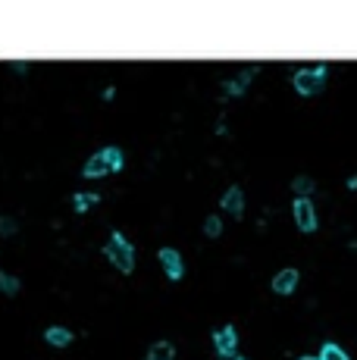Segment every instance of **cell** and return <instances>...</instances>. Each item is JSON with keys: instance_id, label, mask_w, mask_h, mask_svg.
I'll return each instance as SVG.
<instances>
[{"instance_id": "obj_1", "label": "cell", "mask_w": 357, "mask_h": 360, "mask_svg": "<svg viewBox=\"0 0 357 360\" xmlns=\"http://www.w3.org/2000/svg\"><path fill=\"white\" fill-rule=\"evenodd\" d=\"M122 169V151L119 147H104L97 151L88 163H85V179H97V176H107V172H119Z\"/></svg>"}, {"instance_id": "obj_2", "label": "cell", "mask_w": 357, "mask_h": 360, "mask_svg": "<svg viewBox=\"0 0 357 360\" xmlns=\"http://www.w3.org/2000/svg\"><path fill=\"white\" fill-rule=\"evenodd\" d=\"M104 254L110 257V263L116 266L119 272H132V270H135V248H132V244H129L122 235H119V232H113V235H110V242H107Z\"/></svg>"}, {"instance_id": "obj_3", "label": "cell", "mask_w": 357, "mask_h": 360, "mask_svg": "<svg viewBox=\"0 0 357 360\" xmlns=\"http://www.w3.org/2000/svg\"><path fill=\"white\" fill-rule=\"evenodd\" d=\"M323 85H326V66H313V69H301V73L295 75V91L298 94H317V91H323Z\"/></svg>"}, {"instance_id": "obj_4", "label": "cell", "mask_w": 357, "mask_h": 360, "mask_svg": "<svg viewBox=\"0 0 357 360\" xmlns=\"http://www.w3.org/2000/svg\"><path fill=\"white\" fill-rule=\"evenodd\" d=\"M295 222L301 232H313L317 229V214H313V201L298 198L295 201Z\"/></svg>"}, {"instance_id": "obj_5", "label": "cell", "mask_w": 357, "mask_h": 360, "mask_svg": "<svg viewBox=\"0 0 357 360\" xmlns=\"http://www.w3.org/2000/svg\"><path fill=\"white\" fill-rule=\"evenodd\" d=\"M160 263H163V270H166V276H170L172 282H178L182 279V254H178L176 248H160Z\"/></svg>"}, {"instance_id": "obj_6", "label": "cell", "mask_w": 357, "mask_h": 360, "mask_svg": "<svg viewBox=\"0 0 357 360\" xmlns=\"http://www.w3.org/2000/svg\"><path fill=\"white\" fill-rule=\"evenodd\" d=\"M213 345H216V351L223 354V357H232V354H235V345H238L235 329H232V326H223V329L213 335Z\"/></svg>"}, {"instance_id": "obj_7", "label": "cell", "mask_w": 357, "mask_h": 360, "mask_svg": "<svg viewBox=\"0 0 357 360\" xmlns=\"http://www.w3.org/2000/svg\"><path fill=\"white\" fill-rule=\"evenodd\" d=\"M223 210L232 216H241L245 214V194H241V188L238 185H232L229 192L223 194Z\"/></svg>"}, {"instance_id": "obj_8", "label": "cell", "mask_w": 357, "mask_h": 360, "mask_svg": "<svg viewBox=\"0 0 357 360\" xmlns=\"http://www.w3.org/2000/svg\"><path fill=\"white\" fill-rule=\"evenodd\" d=\"M295 285H298V270H279L276 272V279H273V292L276 294L295 292Z\"/></svg>"}, {"instance_id": "obj_9", "label": "cell", "mask_w": 357, "mask_h": 360, "mask_svg": "<svg viewBox=\"0 0 357 360\" xmlns=\"http://www.w3.org/2000/svg\"><path fill=\"white\" fill-rule=\"evenodd\" d=\"M44 338H47V345H53V348H66L69 342H72V332L63 329V326H51V329L44 332Z\"/></svg>"}, {"instance_id": "obj_10", "label": "cell", "mask_w": 357, "mask_h": 360, "mask_svg": "<svg viewBox=\"0 0 357 360\" xmlns=\"http://www.w3.org/2000/svg\"><path fill=\"white\" fill-rule=\"evenodd\" d=\"M172 345L170 342H157V345H150V351H148V360H172Z\"/></svg>"}, {"instance_id": "obj_11", "label": "cell", "mask_w": 357, "mask_h": 360, "mask_svg": "<svg viewBox=\"0 0 357 360\" xmlns=\"http://www.w3.org/2000/svg\"><path fill=\"white\" fill-rule=\"evenodd\" d=\"M254 73H257V69H248V73H241L235 81H226V91H229V94H241V91L248 88V81H251Z\"/></svg>"}, {"instance_id": "obj_12", "label": "cell", "mask_w": 357, "mask_h": 360, "mask_svg": "<svg viewBox=\"0 0 357 360\" xmlns=\"http://www.w3.org/2000/svg\"><path fill=\"white\" fill-rule=\"evenodd\" d=\"M317 360H351V357H348V354H345L339 345L326 342V345H323V351H320V357H317Z\"/></svg>"}, {"instance_id": "obj_13", "label": "cell", "mask_w": 357, "mask_h": 360, "mask_svg": "<svg viewBox=\"0 0 357 360\" xmlns=\"http://www.w3.org/2000/svg\"><path fill=\"white\" fill-rule=\"evenodd\" d=\"M72 201H75V210H79V214H85L91 204H97V201H101V194H75Z\"/></svg>"}, {"instance_id": "obj_14", "label": "cell", "mask_w": 357, "mask_h": 360, "mask_svg": "<svg viewBox=\"0 0 357 360\" xmlns=\"http://www.w3.org/2000/svg\"><path fill=\"white\" fill-rule=\"evenodd\" d=\"M220 232H223V222L216 220V216H207V220H204V235L216 238V235H220Z\"/></svg>"}, {"instance_id": "obj_15", "label": "cell", "mask_w": 357, "mask_h": 360, "mask_svg": "<svg viewBox=\"0 0 357 360\" xmlns=\"http://www.w3.org/2000/svg\"><path fill=\"white\" fill-rule=\"evenodd\" d=\"M291 188H295V194H301V198H304L307 192H313V179H307V176H298Z\"/></svg>"}, {"instance_id": "obj_16", "label": "cell", "mask_w": 357, "mask_h": 360, "mask_svg": "<svg viewBox=\"0 0 357 360\" xmlns=\"http://www.w3.org/2000/svg\"><path fill=\"white\" fill-rule=\"evenodd\" d=\"M0 288L7 294H16L19 292V279H16V276H0Z\"/></svg>"}, {"instance_id": "obj_17", "label": "cell", "mask_w": 357, "mask_h": 360, "mask_svg": "<svg viewBox=\"0 0 357 360\" xmlns=\"http://www.w3.org/2000/svg\"><path fill=\"white\" fill-rule=\"evenodd\" d=\"M16 232V222L10 216H0V235H13Z\"/></svg>"}, {"instance_id": "obj_18", "label": "cell", "mask_w": 357, "mask_h": 360, "mask_svg": "<svg viewBox=\"0 0 357 360\" xmlns=\"http://www.w3.org/2000/svg\"><path fill=\"white\" fill-rule=\"evenodd\" d=\"M298 360H317V357H298Z\"/></svg>"}, {"instance_id": "obj_19", "label": "cell", "mask_w": 357, "mask_h": 360, "mask_svg": "<svg viewBox=\"0 0 357 360\" xmlns=\"http://www.w3.org/2000/svg\"><path fill=\"white\" fill-rule=\"evenodd\" d=\"M0 276H3V272H0Z\"/></svg>"}]
</instances>
